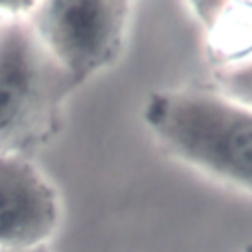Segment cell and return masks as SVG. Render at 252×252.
Returning a JSON list of instances; mask_svg holds the SVG:
<instances>
[{"label": "cell", "instance_id": "1", "mask_svg": "<svg viewBox=\"0 0 252 252\" xmlns=\"http://www.w3.org/2000/svg\"><path fill=\"white\" fill-rule=\"evenodd\" d=\"M146 122L181 159L252 191V108L222 93L173 91L150 98Z\"/></svg>", "mask_w": 252, "mask_h": 252}, {"label": "cell", "instance_id": "7", "mask_svg": "<svg viewBox=\"0 0 252 252\" xmlns=\"http://www.w3.org/2000/svg\"><path fill=\"white\" fill-rule=\"evenodd\" d=\"M246 252H252V246H248V250H246Z\"/></svg>", "mask_w": 252, "mask_h": 252}, {"label": "cell", "instance_id": "3", "mask_svg": "<svg viewBox=\"0 0 252 252\" xmlns=\"http://www.w3.org/2000/svg\"><path fill=\"white\" fill-rule=\"evenodd\" d=\"M128 12L130 4L122 0H51L35 2L26 20L77 87L116 59Z\"/></svg>", "mask_w": 252, "mask_h": 252}, {"label": "cell", "instance_id": "5", "mask_svg": "<svg viewBox=\"0 0 252 252\" xmlns=\"http://www.w3.org/2000/svg\"><path fill=\"white\" fill-rule=\"evenodd\" d=\"M219 85L224 96L252 108V57L240 59L220 69Z\"/></svg>", "mask_w": 252, "mask_h": 252}, {"label": "cell", "instance_id": "4", "mask_svg": "<svg viewBox=\"0 0 252 252\" xmlns=\"http://www.w3.org/2000/svg\"><path fill=\"white\" fill-rule=\"evenodd\" d=\"M51 185L28 158L0 156V252L43 246L57 226Z\"/></svg>", "mask_w": 252, "mask_h": 252}, {"label": "cell", "instance_id": "6", "mask_svg": "<svg viewBox=\"0 0 252 252\" xmlns=\"http://www.w3.org/2000/svg\"><path fill=\"white\" fill-rule=\"evenodd\" d=\"M20 252H47V248L43 244V246H35V248H30V250H20Z\"/></svg>", "mask_w": 252, "mask_h": 252}, {"label": "cell", "instance_id": "2", "mask_svg": "<svg viewBox=\"0 0 252 252\" xmlns=\"http://www.w3.org/2000/svg\"><path fill=\"white\" fill-rule=\"evenodd\" d=\"M73 89L26 16L0 20V156L30 159L49 142Z\"/></svg>", "mask_w": 252, "mask_h": 252}]
</instances>
